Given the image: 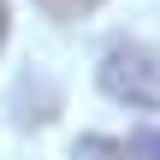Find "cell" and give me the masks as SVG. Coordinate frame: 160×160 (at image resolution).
<instances>
[{"label": "cell", "mask_w": 160, "mask_h": 160, "mask_svg": "<svg viewBox=\"0 0 160 160\" xmlns=\"http://www.w3.org/2000/svg\"><path fill=\"white\" fill-rule=\"evenodd\" d=\"M101 89L125 107H160V53L148 42H113L101 53Z\"/></svg>", "instance_id": "6da1fadb"}, {"label": "cell", "mask_w": 160, "mask_h": 160, "mask_svg": "<svg viewBox=\"0 0 160 160\" xmlns=\"http://www.w3.org/2000/svg\"><path fill=\"white\" fill-rule=\"evenodd\" d=\"M71 160H131V154H125V142H113V137H83V142L71 148Z\"/></svg>", "instance_id": "7a4b0ae2"}, {"label": "cell", "mask_w": 160, "mask_h": 160, "mask_svg": "<svg viewBox=\"0 0 160 160\" xmlns=\"http://www.w3.org/2000/svg\"><path fill=\"white\" fill-rule=\"evenodd\" d=\"M125 154H131V160H160V131H154V125H142V131H131V142H125Z\"/></svg>", "instance_id": "3957f363"}, {"label": "cell", "mask_w": 160, "mask_h": 160, "mask_svg": "<svg viewBox=\"0 0 160 160\" xmlns=\"http://www.w3.org/2000/svg\"><path fill=\"white\" fill-rule=\"evenodd\" d=\"M42 12H53V18H83V12H95L101 0H36Z\"/></svg>", "instance_id": "277c9868"}, {"label": "cell", "mask_w": 160, "mask_h": 160, "mask_svg": "<svg viewBox=\"0 0 160 160\" xmlns=\"http://www.w3.org/2000/svg\"><path fill=\"white\" fill-rule=\"evenodd\" d=\"M0 42H6V0H0Z\"/></svg>", "instance_id": "5b68a950"}]
</instances>
